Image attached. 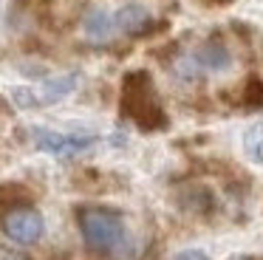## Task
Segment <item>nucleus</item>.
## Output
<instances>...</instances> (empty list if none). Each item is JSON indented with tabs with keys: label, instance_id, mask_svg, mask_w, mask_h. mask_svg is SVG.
Listing matches in <instances>:
<instances>
[{
	"label": "nucleus",
	"instance_id": "6e6552de",
	"mask_svg": "<svg viewBox=\"0 0 263 260\" xmlns=\"http://www.w3.org/2000/svg\"><path fill=\"white\" fill-rule=\"evenodd\" d=\"M114 17H116V28L125 31V34H142L144 28H150V23H153L150 11L144 9V6H139V3L122 6Z\"/></svg>",
	"mask_w": 263,
	"mask_h": 260
},
{
	"label": "nucleus",
	"instance_id": "0eeeda50",
	"mask_svg": "<svg viewBox=\"0 0 263 260\" xmlns=\"http://www.w3.org/2000/svg\"><path fill=\"white\" fill-rule=\"evenodd\" d=\"M82 28H85V37L91 43H108L116 31V17L108 14L105 9H91L82 20Z\"/></svg>",
	"mask_w": 263,
	"mask_h": 260
},
{
	"label": "nucleus",
	"instance_id": "9b49d317",
	"mask_svg": "<svg viewBox=\"0 0 263 260\" xmlns=\"http://www.w3.org/2000/svg\"><path fill=\"white\" fill-rule=\"evenodd\" d=\"M249 107H260L263 105V85L257 82V79H252L249 82V102H246Z\"/></svg>",
	"mask_w": 263,
	"mask_h": 260
},
{
	"label": "nucleus",
	"instance_id": "f03ea898",
	"mask_svg": "<svg viewBox=\"0 0 263 260\" xmlns=\"http://www.w3.org/2000/svg\"><path fill=\"white\" fill-rule=\"evenodd\" d=\"M122 110L144 130H159L164 127V110H161L159 99H156L153 82L144 71L127 73L125 88H122Z\"/></svg>",
	"mask_w": 263,
	"mask_h": 260
},
{
	"label": "nucleus",
	"instance_id": "f257e3e1",
	"mask_svg": "<svg viewBox=\"0 0 263 260\" xmlns=\"http://www.w3.org/2000/svg\"><path fill=\"white\" fill-rule=\"evenodd\" d=\"M80 220V232L85 237L88 249L99 254H110V257H125L130 243H127L125 220L119 212L105 207H85L77 215Z\"/></svg>",
	"mask_w": 263,
	"mask_h": 260
},
{
	"label": "nucleus",
	"instance_id": "ddd939ff",
	"mask_svg": "<svg viewBox=\"0 0 263 260\" xmlns=\"http://www.w3.org/2000/svg\"><path fill=\"white\" fill-rule=\"evenodd\" d=\"M176 260H210L204 252H198V249H187V252H178Z\"/></svg>",
	"mask_w": 263,
	"mask_h": 260
},
{
	"label": "nucleus",
	"instance_id": "1a4fd4ad",
	"mask_svg": "<svg viewBox=\"0 0 263 260\" xmlns=\"http://www.w3.org/2000/svg\"><path fill=\"white\" fill-rule=\"evenodd\" d=\"M181 203L190 209V212H210L212 209V195L204 190V187H190L181 195Z\"/></svg>",
	"mask_w": 263,
	"mask_h": 260
},
{
	"label": "nucleus",
	"instance_id": "7ed1b4c3",
	"mask_svg": "<svg viewBox=\"0 0 263 260\" xmlns=\"http://www.w3.org/2000/svg\"><path fill=\"white\" fill-rule=\"evenodd\" d=\"M0 226L12 240L17 243H37L43 237V215L37 212L34 207H26V203H17V207H9L6 212L0 215Z\"/></svg>",
	"mask_w": 263,
	"mask_h": 260
},
{
	"label": "nucleus",
	"instance_id": "423d86ee",
	"mask_svg": "<svg viewBox=\"0 0 263 260\" xmlns=\"http://www.w3.org/2000/svg\"><path fill=\"white\" fill-rule=\"evenodd\" d=\"M193 60L198 62L201 68H206V71H227V68L232 65V54H229V48L218 37H212V40H206L204 45H198Z\"/></svg>",
	"mask_w": 263,
	"mask_h": 260
},
{
	"label": "nucleus",
	"instance_id": "20e7f679",
	"mask_svg": "<svg viewBox=\"0 0 263 260\" xmlns=\"http://www.w3.org/2000/svg\"><path fill=\"white\" fill-rule=\"evenodd\" d=\"M31 139L46 153H54V156H77V153L88 150L97 141V136H91V133H54V130H46V127H34L31 130Z\"/></svg>",
	"mask_w": 263,
	"mask_h": 260
},
{
	"label": "nucleus",
	"instance_id": "4468645a",
	"mask_svg": "<svg viewBox=\"0 0 263 260\" xmlns=\"http://www.w3.org/2000/svg\"><path fill=\"white\" fill-rule=\"evenodd\" d=\"M212 3H229V0H212Z\"/></svg>",
	"mask_w": 263,
	"mask_h": 260
},
{
	"label": "nucleus",
	"instance_id": "9d476101",
	"mask_svg": "<svg viewBox=\"0 0 263 260\" xmlns=\"http://www.w3.org/2000/svg\"><path fill=\"white\" fill-rule=\"evenodd\" d=\"M243 147L255 161H263V122H255L243 136Z\"/></svg>",
	"mask_w": 263,
	"mask_h": 260
},
{
	"label": "nucleus",
	"instance_id": "f8f14e48",
	"mask_svg": "<svg viewBox=\"0 0 263 260\" xmlns=\"http://www.w3.org/2000/svg\"><path fill=\"white\" fill-rule=\"evenodd\" d=\"M0 260H31L26 252L20 249H12V246H0Z\"/></svg>",
	"mask_w": 263,
	"mask_h": 260
},
{
	"label": "nucleus",
	"instance_id": "2eb2a0df",
	"mask_svg": "<svg viewBox=\"0 0 263 260\" xmlns=\"http://www.w3.org/2000/svg\"><path fill=\"white\" fill-rule=\"evenodd\" d=\"M240 260H249V257H240Z\"/></svg>",
	"mask_w": 263,
	"mask_h": 260
},
{
	"label": "nucleus",
	"instance_id": "39448f33",
	"mask_svg": "<svg viewBox=\"0 0 263 260\" xmlns=\"http://www.w3.org/2000/svg\"><path fill=\"white\" fill-rule=\"evenodd\" d=\"M77 85V77L74 73H68V77H57V79H48L46 85H43L40 90H26V88H14V102L23 107L29 105H48V102H57L63 99L65 94H71Z\"/></svg>",
	"mask_w": 263,
	"mask_h": 260
}]
</instances>
